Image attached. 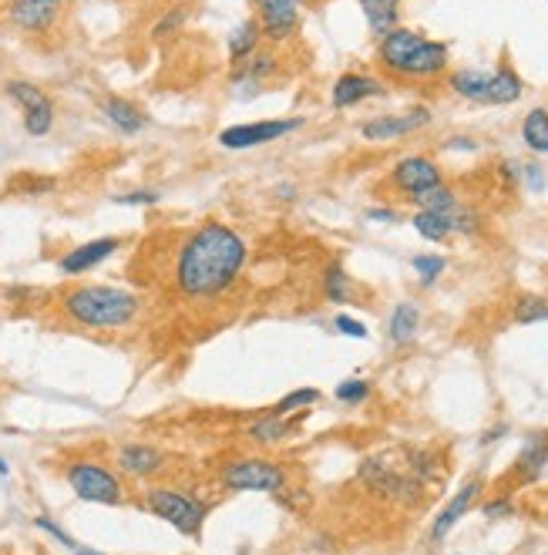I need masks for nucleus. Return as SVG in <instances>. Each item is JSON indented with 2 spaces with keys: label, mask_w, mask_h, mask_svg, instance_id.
Returning a JSON list of instances; mask_svg holds the SVG:
<instances>
[{
  "label": "nucleus",
  "mask_w": 548,
  "mask_h": 555,
  "mask_svg": "<svg viewBox=\"0 0 548 555\" xmlns=\"http://www.w3.org/2000/svg\"><path fill=\"white\" fill-rule=\"evenodd\" d=\"M417 327H421V310H417V303H397L387 323L390 340H394V344H411L417 337Z\"/></svg>",
  "instance_id": "393cba45"
},
{
  "label": "nucleus",
  "mask_w": 548,
  "mask_h": 555,
  "mask_svg": "<svg viewBox=\"0 0 548 555\" xmlns=\"http://www.w3.org/2000/svg\"><path fill=\"white\" fill-rule=\"evenodd\" d=\"M411 266H414V273L421 276V283L431 286V283L441 280L444 270H448V259H444V256H434V253H421V256L411 259Z\"/></svg>",
  "instance_id": "2f4dec72"
},
{
  "label": "nucleus",
  "mask_w": 548,
  "mask_h": 555,
  "mask_svg": "<svg viewBox=\"0 0 548 555\" xmlns=\"http://www.w3.org/2000/svg\"><path fill=\"white\" fill-rule=\"evenodd\" d=\"M64 478H68L71 492L81 498V502L91 505H122L125 502V488L118 475L111 468H105L101 461H71L64 468Z\"/></svg>",
  "instance_id": "20e7f679"
},
{
  "label": "nucleus",
  "mask_w": 548,
  "mask_h": 555,
  "mask_svg": "<svg viewBox=\"0 0 548 555\" xmlns=\"http://www.w3.org/2000/svg\"><path fill=\"white\" fill-rule=\"evenodd\" d=\"M522 142L528 145V152L548 155V108H532L522 118Z\"/></svg>",
  "instance_id": "a878e982"
},
{
  "label": "nucleus",
  "mask_w": 548,
  "mask_h": 555,
  "mask_svg": "<svg viewBox=\"0 0 548 555\" xmlns=\"http://www.w3.org/2000/svg\"><path fill=\"white\" fill-rule=\"evenodd\" d=\"M249 259L246 239L226 222H202L182 239L175 253L172 280L189 300H212L243 276Z\"/></svg>",
  "instance_id": "f257e3e1"
},
{
  "label": "nucleus",
  "mask_w": 548,
  "mask_h": 555,
  "mask_svg": "<svg viewBox=\"0 0 548 555\" xmlns=\"http://www.w3.org/2000/svg\"><path fill=\"white\" fill-rule=\"evenodd\" d=\"M323 296H327L330 303H350V296H354V286H350V276H347V270H343V263H337V259H333V263L327 266V270H323Z\"/></svg>",
  "instance_id": "bb28decb"
},
{
  "label": "nucleus",
  "mask_w": 548,
  "mask_h": 555,
  "mask_svg": "<svg viewBox=\"0 0 548 555\" xmlns=\"http://www.w3.org/2000/svg\"><path fill=\"white\" fill-rule=\"evenodd\" d=\"M411 202L417 209H427V212H444V209H454L458 206V192L451 189V185H434V189H424L411 196Z\"/></svg>",
  "instance_id": "c756f323"
},
{
  "label": "nucleus",
  "mask_w": 548,
  "mask_h": 555,
  "mask_svg": "<svg viewBox=\"0 0 548 555\" xmlns=\"http://www.w3.org/2000/svg\"><path fill=\"white\" fill-rule=\"evenodd\" d=\"M431 108L424 105H414L401 111V115H377L370 118V122L360 125V135L367 138V142H394V138H407L414 132H421V128L431 125Z\"/></svg>",
  "instance_id": "9d476101"
},
{
  "label": "nucleus",
  "mask_w": 548,
  "mask_h": 555,
  "mask_svg": "<svg viewBox=\"0 0 548 555\" xmlns=\"http://www.w3.org/2000/svg\"><path fill=\"white\" fill-rule=\"evenodd\" d=\"M333 327H337L340 333H347V337H354V340H364L367 337V327L360 320L354 317H347V313H340L337 320H333Z\"/></svg>",
  "instance_id": "e433bc0d"
},
{
  "label": "nucleus",
  "mask_w": 548,
  "mask_h": 555,
  "mask_svg": "<svg viewBox=\"0 0 548 555\" xmlns=\"http://www.w3.org/2000/svg\"><path fill=\"white\" fill-rule=\"evenodd\" d=\"M377 64L397 81H434L448 71L451 51L444 41H431L411 27H394L377 41Z\"/></svg>",
  "instance_id": "f03ea898"
},
{
  "label": "nucleus",
  "mask_w": 548,
  "mask_h": 555,
  "mask_svg": "<svg viewBox=\"0 0 548 555\" xmlns=\"http://www.w3.org/2000/svg\"><path fill=\"white\" fill-rule=\"evenodd\" d=\"M189 14H192L189 4H172V7H165V14L152 24V37H155V41H169V37H175L185 24H189Z\"/></svg>",
  "instance_id": "c85d7f7f"
},
{
  "label": "nucleus",
  "mask_w": 548,
  "mask_h": 555,
  "mask_svg": "<svg viewBox=\"0 0 548 555\" xmlns=\"http://www.w3.org/2000/svg\"><path fill=\"white\" fill-rule=\"evenodd\" d=\"M286 434H290V424H286L280 414H266V418L249 424V438L259 444H280Z\"/></svg>",
  "instance_id": "7c9ffc66"
},
{
  "label": "nucleus",
  "mask_w": 548,
  "mask_h": 555,
  "mask_svg": "<svg viewBox=\"0 0 548 555\" xmlns=\"http://www.w3.org/2000/svg\"><path fill=\"white\" fill-rule=\"evenodd\" d=\"M34 525H37V529H41V532H48V535H51V539H54V542H61V545H64V549H71V552H74V549H78V542H74V539H71V535H68V532H64V529H61V525H58V522H54V518H48V515H37V518H34Z\"/></svg>",
  "instance_id": "f704fd0d"
},
{
  "label": "nucleus",
  "mask_w": 548,
  "mask_h": 555,
  "mask_svg": "<svg viewBox=\"0 0 548 555\" xmlns=\"http://www.w3.org/2000/svg\"><path fill=\"white\" fill-rule=\"evenodd\" d=\"M360 11L377 41L394 27H401V0H360Z\"/></svg>",
  "instance_id": "a211bd4d"
},
{
  "label": "nucleus",
  "mask_w": 548,
  "mask_h": 555,
  "mask_svg": "<svg viewBox=\"0 0 548 555\" xmlns=\"http://www.w3.org/2000/svg\"><path fill=\"white\" fill-rule=\"evenodd\" d=\"M522 95H525V81L518 78V74L508 68V64H501V68L491 71V85H488L485 105H515Z\"/></svg>",
  "instance_id": "412c9836"
},
{
  "label": "nucleus",
  "mask_w": 548,
  "mask_h": 555,
  "mask_svg": "<svg viewBox=\"0 0 548 555\" xmlns=\"http://www.w3.org/2000/svg\"><path fill=\"white\" fill-rule=\"evenodd\" d=\"M7 475H11V465H7L4 455H0V478H7Z\"/></svg>",
  "instance_id": "37998d69"
},
{
  "label": "nucleus",
  "mask_w": 548,
  "mask_h": 555,
  "mask_svg": "<svg viewBox=\"0 0 548 555\" xmlns=\"http://www.w3.org/2000/svg\"><path fill=\"white\" fill-rule=\"evenodd\" d=\"M317 401H320L317 387H300V391L286 394L283 401H276L269 414H280V418H283V414H293V411H300V407H310V404H317Z\"/></svg>",
  "instance_id": "473e14b6"
},
{
  "label": "nucleus",
  "mask_w": 548,
  "mask_h": 555,
  "mask_svg": "<svg viewBox=\"0 0 548 555\" xmlns=\"http://www.w3.org/2000/svg\"><path fill=\"white\" fill-rule=\"evenodd\" d=\"M387 95V85L374 74H360V71H347L340 74L337 81H333L330 88V105L337 111H347V108H357L364 105L370 98H384Z\"/></svg>",
  "instance_id": "ddd939ff"
},
{
  "label": "nucleus",
  "mask_w": 548,
  "mask_h": 555,
  "mask_svg": "<svg viewBox=\"0 0 548 555\" xmlns=\"http://www.w3.org/2000/svg\"><path fill=\"white\" fill-rule=\"evenodd\" d=\"M306 122L300 115L293 118H259V122H246V125H229L219 132V145L226 152H249V148L259 145H273L280 138L300 132Z\"/></svg>",
  "instance_id": "0eeeda50"
},
{
  "label": "nucleus",
  "mask_w": 548,
  "mask_h": 555,
  "mask_svg": "<svg viewBox=\"0 0 548 555\" xmlns=\"http://www.w3.org/2000/svg\"><path fill=\"white\" fill-rule=\"evenodd\" d=\"M411 226L417 229V236L427 239V243H448V239L454 236L451 209H444V212H427V209H417V216L411 219Z\"/></svg>",
  "instance_id": "b1692460"
},
{
  "label": "nucleus",
  "mask_w": 548,
  "mask_h": 555,
  "mask_svg": "<svg viewBox=\"0 0 548 555\" xmlns=\"http://www.w3.org/2000/svg\"><path fill=\"white\" fill-rule=\"evenodd\" d=\"M280 71H283V61L273 48H259L253 58L236 64V74H243V78L256 81V85H263V88L269 85V78H276Z\"/></svg>",
  "instance_id": "5701e85b"
},
{
  "label": "nucleus",
  "mask_w": 548,
  "mask_h": 555,
  "mask_svg": "<svg viewBox=\"0 0 548 555\" xmlns=\"http://www.w3.org/2000/svg\"><path fill=\"white\" fill-rule=\"evenodd\" d=\"M522 182L532 192H542L545 189V175H542V169H538V165H525V169H522Z\"/></svg>",
  "instance_id": "58836bf2"
},
{
  "label": "nucleus",
  "mask_w": 548,
  "mask_h": 555,
  "mask_svg": "<svg viewBox=\"0 0 548 555\" xmlns=\"http://www.w3.org/2000/svg\"><path fill=\"white\" fill-rule=\"evenodd\" d=\"M162 196L155 189H132V192H122V196H115L118 206H155Z\"/></svg>",
  "instance_id": "c9c22d12"
},
{
  "label": "nucleus",
  "mask_w": 548,
  "mask_h": 555,
  "mask_svg": "<svg viewBox=\"0 0 548 555\" xmlns=\"http://www.w3.org/2000/svg\"><path fill=\"white\" fill-rule=\"evenodd\" d=\"M545 465H548V434H535V438L525 441L522 455L515 461V475L518 481H535Z\"/></svg>",
  "instance_id": "4be33fe9"
},
{
  "label": "nucleus",
  "mask_w": 548,
  "mask_h": 555,
  "mask_svg": "<svg viewBox=\"0 0 548 555\" xmlns=\"http://www.w3.org/2000/svg\"><path fill=\"white\" fill-rule=\"evenodd\" d=\"M4 17L17 31L41 37L54 31V24L61 17V4H48V0H7Z\"/></svg>",
  "instance_id": "9b49d317"
},
{
  "label": "nucleus",
  "mask_w": 548,
  "mask_h": 555,
  "mask_svg": "<svg viewBox=\"0 0 548 555\" xmlns=\"http://www.w3.org/2000/svg\"><path fill=\"white\" fill-rule=\"evenodd\" d=\"M64 317L88 330H122L142 313L138 293L111 283H81L61 296Z\"/></svg>",
  "instance_id": "7ed1b4c3"
},
{
  "label": "nucleus",
  "mask_w": 548,
  "mask_h": 555,
  "mask_svg": "<svg viewBox=\"0 0 548 555\" xmlns=\"http://www.w3.org/2000/svg\"><path fill=\"white\" fill-rule=\"evenodd\" d=\"M169 4H189V0H169Z\"/></svg>",
  "instance_id": "a18cd8bd"
},
{
  "label": "nucleus",
  "mask_w": 548,
  "mask_h": 555,
  "mask_svg": "<svg viewBox=\"0 0 548 555\" xmlns=\"http://www.w3.org/2000/svg\"><path fill=\"white\" fill-rule=\"evenodd\" d=\"M145 508L152 515H159L162 522H169L172 529H179L182 535H199L202 522L209 515V508L199 498H192L189 492H179V488H148Z\"/></svg>",
  "instance_id": "39448f33"
},
{
  "label": "nucleus",
  "mask_w": 548,
  "mask_h": 555,
  "mask_svg": "<svg viewBox=\"0 0 548 555\" xmlns=\"http://www.w3.org/2000/svg\"><path fill=\"white\" fill-rule=\"evenodd\" d=\"M444 148H454V152H475L478 142H475V138H468V135H458V138H448Z\"/></svg>",
  "instance_id": "a19ab883"
},
{
  "label": "nucleus",
  "mask_w": 548,
  "mask_h": 555,
  "mask_svg": "<svg viewBox=\"0 0 548 555\" xmlns=\"http://www.w3.org/2000/svg\"><path fill=\"white\" fill-rule=\"evenodd\" d=\"M448 85L458 98L464 101H478V105H485V95H488V85H491V71H481V68H458L448 74Z\"/></svg>",
  "instance_id": "aec40b11"
},
{
  "label": "nucleus",
  "mask_w": 548,
  "mask_h": 555,
  "mask_svg": "<svg viewBox=\"0 0 548 555\" xmlns=\"http://www.w3.org/2000/svg\"><path fill=\"white\" fill-rule=\"evenodd\" d=\"M98 111L105 115V122L122 135H142L148 128V115L135 105L132 98L122 95H105L98 101Z\"/></svg>",
  "instance_id": "2eb2a0df"
},
{
  "label": "nucleus",
  "mask_w": 548,
  "mask_h": 555,
  "mask_svg": "<svg viewBox=\"0 0 548 555\" xmlns=\"http://www.w3.org/2000/svg\"><path fill=\"white\" fill-rule=\"evenodd\" d=\"M74 555H105V552H98V549H81V545H78V549H74Z\"/></svg>",
  "instance_id": "c03bdc74"
},
{
  "label": "nucleus",
  "mask_w": 548,
  "mask_h": 555,
  "mask_svg": "<svg viewBox=\"0 0 548 555\" xmlns=\"http://www.w3.org/2000/svg\"><path fill=\"white\" fill-rule=\"evenodd\" d=\"M118 249H122V239H118V236L88 239V243L68 249V253L58 259V270L64 276H81V273H88V270H95V266H101L105 259H111Z\"/></svg>",
  "instance_id": "4468645a"
},
{
  "label": "nucleus",
  "mask_w": 548,
  "mask_h": 555,
  "mask_svg": "<svg viewBox=\"0 0 548 555\" xmlns=\"http://www.w3.org/2000/svg\"><path fill=\"white\" fill-rule=\"evenodd\" d=\"M333 394H337L340 404H360V401H367L370 384L367 381H343Z\"/></svg>",
  "instance_id": "72a5a7b5"
},
{
  "label": "nucleus",
  "mask_w": 548,
  "mask_h": 555,
  "mask_svg": "<svg viewBox=\"0 0 548 555\" xmlns=\"http://www.w3.org/2000/svg\"><path fill=\"white\" fill-rule=\"evenodd\" d=\"M508 515H515V508H512L508 498H498V502L485 505V518H508Z\"/></svg>",
  "instance_id": "ea45409f"
},
{
  "label": "nucleus",
  "mask_w": 548,
  "mask_h": 555,
  "mask_svg": "<svg viewBox=\"0 0 548 555\" xmlns=\"http://www.w3.org/2000/svg\"><path fill=\"white\" fill-rule=\"evenodd\" d=\"M259 48H263V31H259L256 17H246L243 24L232 27V31H229L226 51H229V61L232 64H243L246 58H253Z\"/></svg>",
  "instance_id": "6ab92c4d"
},
{
  "label": "nucleus",
  "mask_w": 548,
  "mask_h": 555,
  "mask_svg": "<svg viewBox=\"0 0 548 555\" xmlns=\"http://www.w3.org/2000/svg\"><path fill=\"white\" fill-rule=\"evenodd\" d=\"M512 317L515 323H522V327H532V323H545L548 320V300L538 293H522L515 300L512 307Z\"/></svg>",
  "instance_id": "cd10ccee"
},
{
  "label": "nucleus",
  "mask_w": 548,
  "mask_h": 555,
  "mask_svg": "<svg viewBox=\"0 0 548 555\" xmlns=\"http://www.w3.org/2000/svg\"><path fill=\"white\" fill-rule=\"evenodd\" d=\"M478 495H481V478H471L468 485H464L461 492L454 495L448 505H444V512L438 515V522H434V529H431V539L441 542L444 535H448V532L454 529V525H458V518H461L464 512H468L471 505H475Z\"/></svg>",
  "instance_id": "f3484780"
},
{
  "label": "nucleus",
  "mask_w": 548,
  "mask_h": 555,
  "mask_svg": "<svg viewBox=\"0 0 548 555\" xmlns=\"http://www.w3.org/2000/svg\"><path fill=\"white\" fill-rule=\"evenodd\" d=\"M441 165L434 159H427V155H407L390 169V185H394L397 192H404L407 199L417 196V192L424 189H434V185H441Z\"/></svg>",
  "instance_id": "f8f14e48"
},
{
  "label": "nucleus",
  "mask_w": 548,
  "mask_h": 555,
  "mask_svg": "<svg viewBox=\"0 0 548 555\" xmlns=\"http://www.w3.org/2000/svg\"><path fill=\"white\" fill-rule=\"evenodd\" d=\"M256 7V21L259 31H263V41L276 44H290L296 34H300L303 24V0H253Z\"/></svg>",
  "instance_id": "1a4fd4ad"
},
{
  "label": "nucleus",
  "mask_w": 548,
  "mask_h": 555,
  "mask_svg": "<svg viewBox=\"0 0 548 555\" xmlns=\"http://www.w3.org/2000/svg\"><path fill=\"white\" fill-rule=\"evenodd\" d=\"M219 481L229 492H280L286 485V475L276 461L239 458V461H229V465L219 471Z\"/></svg>",
  "instance_id": "6e6552de"
},
{
  "label": "nucleus",
  "mask_w": 548,
  "mask_h": 555,
  "mask_svg": "<svg viewBox=\"0 0 548 555\" xmlns=\"http://www.w3.org/2000/svg\"><path fill=\"white\" fill-rule=\"evenodd\" d=\"M4 95L21 108V122L24 132L31 138H44L54 132V122H58V111H54V101L48 98V91L34 81L24 78H11L4 85Z\"/></svg>",
  "instance_id": "423d86ee"
},
{
  "label": "nucleus",
  "mask_w": 548,
  "mask_h": 555,
  "mask_svg": "<svg viewBox=\"0 0 548 555\" xmlns=\"http://www.w3.org/2000/svg\"><path fill=\"white\" fill-rule=\"evenodd\" d=\"M48 4H61L64 7V0H48Z\"/></svg>",
  "instance_id": "49530a36"
},
{
  "label": "nucleus",
  "mask_w": 548,
  "mask_h": 555,
  "mask_svg": "<svg viewBox=\"0 0 548 555\" xmlns=\"http://www.w3.org/2000/svg\"><path fill=\"white\" fill-rule=\"evenodd\" d=\"M367 219L370 222H397L401 216H397L394 209H367Z\"/></svg>",
  "instance_id": "79ce46f5"
},
{
  "label": "nucleus",
  "mask_w": 548,
  "mask_h": 555,
  "mask_svg": "<svg viewBox=\"0 0 548 555\" xmlns=\"http://www.w3.org/2000/svg\"><path fill=\"white\" fill-rule=\"evenodd\" d=\"M118 468L132 478H152L162 468V451L152 444H122L118 448Z\"/></svg>",
  "instance_id": "dca6fc26"
},
{
  "label": "nucleus",
  "mask_w": 548,
  "mask_h": 555,
  "mask_svg": "<svg viewBox=\"0 0 548 555\" xmlns=\"http://www.w3.org/2000/svg\"><path fill=\"white\" fill-rule=\"evenodd\" d=\"M17 192H27V196H37V192H51L54 179H37V175H27L24 182H14Z\"/></svg>",
  "instance_id": "4c0bfd02"
}]
</instances>
